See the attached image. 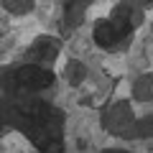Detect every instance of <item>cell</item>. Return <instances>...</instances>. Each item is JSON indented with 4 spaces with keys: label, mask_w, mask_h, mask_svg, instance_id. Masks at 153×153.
<instances>
[{
    "label": "cell",
    "mask_w": 153,
    "mask_h": 153,
    "mask_svg": "<svg viewBox=\"0 0 153 153\" xmlns=\"http://www.w3.org/2000/svg\"><path fill=\"white\" fill-rule=\"evenodd\" d=\"M143 3H151V5H153V0H143Z\"/></svg>",
    "instance_id": "cell-8"
},
{
    "label": "cell",
    "mask_w": 153,
    "mask_h": 153,
    "mask_svg": "<svg viewBox=\"0 0 153 153\" xmlns=\"http://www.w3.org/2000/svg\"><path fill=\"white\" fill-rule=\"evenodd\" d=\"M117 41H123V36H120V31L115 28L112 21H100L97 26H94V44H97L100 49H115Z\"/></svg>",
    "instance_id": "cell-3"
},
{
    "label": "cell",
    "mask_w": 153,
    "mask_h": 153,
    "mask_svg": "<svg viewBox=\"0 0 153 153\" xmlns=\"http://www.w3.org/2000/svg\"><path fill=\"white\" fill-rule=\"evenodd\" d=\"M18 120L23 130L31 135V140L44 146L49 140H61V128H64V115L59 110L49 107L46 102H26L18 110Z\"/></svg>",
    "instance_id": "cell-1"
},
{
    "label": "cell",
    "mask_w": 153,
    "mask_h": 153,
    "mask_svg": "<svg viewBox=\"0 0 153 153\" xmlns=\"http://www.w3.org/2000/svg\"><path fill=\"white\" fill-rule=\"evenodd\" d=\"M102 153H128V151H115V148H110V151H102Z\"/></svg>",
    "instance_id": "cell-7"
},
{
    "label": "cell",
    "mask_w": 153,
    "mask_h": 153,
    "mask_svg": "<svg viewBox=\"0 0 153 153\" xmlns=\"http://www.w3.org/2000/svg\"><path fill=\"white\" fill-rule=\"evenodd\" d=\"M110 21L115 23V28L120 31V36L125 38V36H130V31H133V13H130V8H117L115 10V16L110 18Z\"/></svg>",
    "instance_id": "cell-4"
},
{
    "label": "cell",
    "mask_w": 153,
    "mask_h": 153,
    "mask_svg": "<svg viewBox=\"0 0 153 153\" xmlns=\"http://www.w3.org/2000/svg\"><path fill=\"white\" fill-rule=\"evenodd\" d=\"M10 84H13L16 92H23V94L41 92V89H49L54 84V74L49 69H44V66H38V64H26V66L13 71Z\"/></svg>",
    "instance_id": "cell-2"
},
{
    "label": "cell",
    "mask_w": 153,
    "mask_h": 153,
    "mask_svg": "<svg viewBox=\"0 0 153 153\" xmlns=\"http://www.w3.org/2000/svg\"><path fill=\"white\" fill-rule=\"evenodd\" d=\"M56 54V44L51 41V38H38L36 41V46L31 49V59H44V56H54Z\"/></svg>",
    "instance_id": "cell-5"
},
{
    "label": "cell",
    "mask_w": 153,
    "mask_h": 153,
    "mask_svg": "<svg viewBox=\"0 0 153 153\" xmlns=\"http://www.w3.org/2000/svg\"><path fill=\"white\" fill-rule=\"evenodd\" d=\"M38 151L41 153H64V143L61 140H49L44 146H38Z\"/></svg>",
    "instance_id": "cell-6"
}]
</instances>
